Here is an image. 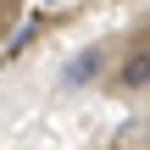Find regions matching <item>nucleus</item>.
Instances as JSON below:
<instances>
[{
  "label": "nucleus",
  "mask_w": 150,
  "mask_h": 150,
  "mask_svg": "<svg viewBox=\"0 0 150 150\" xmlns=\"http://www.w3.org/2000/svg\"><path fill=\"white\" fill-rule=\"evenodd\" d=\"M117 89H122V95L150 89V45H139V50L122 56V67H117Z\"/></svg>",
  "instance_id": "nucleus-1"
},
{
  "label": "nucleus",
  "mask_w": 150,
  "mask_h": 150,
  "mask_svg": "<svg viewBox=\"0 0 150 150\" xmlns=\"http://www.w3.org/2000/svg\"><path fill=\"white\" fill-rule=\"evenodd\" d=\"M0 22H6V0H0Z\"/></svg>",
  "instance_id": "nucleus-3"
},
{
  "label": "nucleus",
  "mask_w": 150,
  "mask_h": 150,
  "mask_svg": "<svg viewBox=\"0 0 150 150\" xmlns=\"http://www.w3.org/2000/svg\"><path fill=\"white\" fill-rule=\"evenodd\" d=\"M145 150H150V139H145Z\"/></svg>",
  "instance_id": "nucleus-4"
},
{
  "label": "nucleus",
  "mask_w": 150,
  "mask_h": 150,
  "mask_svg": "<svg viewBox=\"0 0 150 150\" xmlns=\"http://www.w3.org/2000/svg\"><path fill=\"white\" fill-rule=\"evenodd\" d=\"M100 61H106V50H100V45L78 50V56H72V61L61 67V89H83V83H89V78L100 72Z\"/></svg>",
  "instance_id": "nucleus-2"
}]
</instances>
